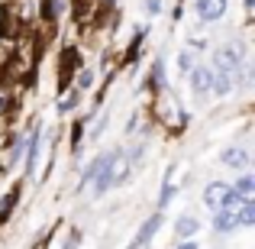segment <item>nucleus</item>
Wrapping results in <instances>:
<instances>
[{
	"instance_id": "f257e3e1",
	"label": "nucleus",
	"mask_w": 255,
	"mask_h": 249,
	"mask_svg": "<svg viewBox=\"0 0 255 249\" xmlns=\"http://www.w3.org/2000/svg\"><path fill=\"white\" fill-rule=\"evenodd\" d=\"M110 162H113V152H107V156H100L97 162L87 168L84 181H94V194H104L110 188Z\"/></svg>"
},
{
	"instance_id": "f03ea898",
	"label": "nucleus",
	"mask_w": 255,
	"mask_h": 249,
	"mask_svg": "<svg viewBox=\"0 0 255 249\" xmlns=\"http://www.w3.org/2000/svg\"><path fill=\"white\" fill-rule=\"evenodd\" d=\"M230 191H233V188L226 185V181H210L207 191H204V201L213 207V211H223V201L230 198Z\"/></svg>"
},
{
	"instance_id": "7ed1b4c3",
	"label": "nucleus",
	"mask_w": 255,
	"mask_h": 249,
	"mask_svg": "<svg viewBox=\"0 0 255 249\" xmlns=\"http://www.w3.org/2000/svg\"><path fill=\"white\" fill-rule=\"evenodd\" d=\"M226 13V0H197V16L204 23H213Z\"/></svg>"
},
{
	"instance_id": "20e7f679",
	"label": "nucleus",
	"mask_w": 255,
	"mask_h": 249,
	"mask_svg": "<svg viewBox=\"0 0 255 249\" xmlns=\"http://www.w3.org/2000/svg\"><path fill=\"white\" fill-rule=\"evenodd\" d=\"M39 146H42V130H32L29 133V143H26V172H36V162H39Z\"/></svg>"
},
{
	"instance_id": "39448f33",
	"label": "nucleus",
	"mask_w": 255,
	"mask_h": 249,
	"mask_svg": "<svg viewBox=\"0 0 255 249\" xmlns=\"http://www.w3.org/2000/svg\"><path fill=\"white\" fill-rule=\"evenodd\" d=\"M191 84L197 94H207L213 87V71L207 68V65H200V68H191Z\"/></svg>"
},
{
	"instance_id": "423d86ee",
	"label": "nucleus",
	"mask_w": 255,
	"mask_h": 249,
	"mask_svg": "<svg viewBox=\"0 0 255 249\" xmlns=\"http://www.w3.org/2000/svg\"><path fill=\"white\" fill-rule=\"evenodd\" d=\"M239 65V49H217V68L223 71V75H233V68Z\"/></svg>"
},
{
	"instance_id": "0eeeda50",
	"label": "nucleus",
	"mask_w": 255,
	"mask_h": 249,
	"mask_svg": "<svg viewBox=\"0 0 255 249\" xmlns=\"http://www.w3.org/2000/svg\"><path fill=\"white\" fill-rule=\"evenodd\" d=\"M158 227H162V214H155V217H149V220L142 224V230H139V237L132 240V249H139V246H145V243H149V240L155 237V230H158Z\"/></svg>"
},
{
	"instance_id": "6e6552de",
	"label": "nucleus",
	"mask_w": 255,
	"mask_h": 249,
	"mask_svg": "<svg viewBox=\"0 0 255 249\" xmlns=\"http://www.w3.org/2000/svg\"><path fill=\"white\" fill-rule=\"evenodd\" d=\"M174 175H178V172H174V165H171V168H168V175H165V188H162V194H158V207H162V211H165V207L171 204V194H174V181H178V178H174Z\"/></svg>"
},
{
	"instance_id": "1a4fd4ad",
	"label": "nucleus",
	"mask_w": 255,
	"mask_h": 249,
	"mask_svg": "<svg viewBox=\"0 0 255 249\" xmlns=\"http://www.w3.org/2000/svg\"><path fill=\"white\" fill-rule=\"evenodd\" d=\"M213 227H217V233L236 230V214H233V211H217V217H213Z\"/></svg>"
},
{
	"instance_id": "9d476101",
	"label": "nucleus",
	"mask_w": 255,
	"mask_h": 249,
	"mask_svg": "<svg viewBox=\"0 0 255 249\" xmlns=\"http://www.w3.org/2000/svg\"><path fill=\"white\" fill-rule=\"evenodd\" d=\"M223 165L246 168V165H249V152H243V149H226V152H223Z\"/></svg>"
},
{
	"instance_id": "9b49d317",
	"label": "nucleus",
	"mask_w": 255,
	"mask_h": 249,
	"mask_svg": "<svg viewBox=\"0 0 255 249\" xmlns=\"http://www.w3.org/2000/svg\"><path fill=\"white\" fill-rule=\"evenodd\" d=\"M233 191H236L239 198L252 201V198H255V178H252V175H243V178L236 181V188H233Z\"/></svg>"
},
{
	"instance_id": "f8f14e48",
	"label": "nucleus",
	"mask_w": 255,
	"mask_h": 249,
	"mask_svg": "<svg viewBox=\"0 0 255 249\" xmlns=\"http://www.w3.org/2000/svg\"><path fill=\"white\" fill-rule=\"evenodd\" d=\"M174 230H178V237H181V240H191L194 233H197V220H194V217H178Z\"/></svg>"
},
{
	"instance_id": "ddd939ff",
	"label": "nucleus",
	"mask_w": 255,
	"mask_h": 249,
	"mask_svg": "<svg viewBox=\"0 0 255 249\" xmlns=\"http://www.w3.org/2000/svg\"><path fill=\"white\" fill-rule=\"evenodd\" d=\"M255 220V201H243V207H239V217L236 224H252Z\"/></svg>"
},
{
	"instance_id": "4468645a",
	"label": "nucleus",
	"mask_w": 255,
	"mask_h": 249,
	"mask_svg": "<svg viewBox=\"0 0 255 249\" xmlns=\"http://www.w3.org/2000/svg\"><path fill=\"white\" fill-rule=\"evenodd\" d=\"M213 87H217V94H226L233 87V78L230 75H220V78H213Z\"/></svg>"
},
{
	"instance_id": "2eb2a0df",
	"label": "nucleus",
	"mask_w": 255,
	"mask_h": 249,
	"mask_svg": "<svg viewBox=\"0 0 255 249\" xmlns=\"http://www.w3.org/2000/svg\"><path fill=\"white\" fill-rule=\"evenodd\" d=\"M13 201H16V191H10V194L3 198V211H0V220H6V214L13 211Z\"/></svg>"
},
{
	"instance_id": "dca6fc26",
	"label": "nucleus",
	"mask_w": 255,
	"mask_h": 249,
	"mask_svg": "<svg viewBox=\"0 0 255 249\" xmlns=\"http://www.w3.org/2000/svg\"><path fill=\"white\" fill-rule=\"evenodd\" d=\"M71 104H78V91H75V94H68V97L58 104V110H62V113H65V110H71Z\"/></svg>"
},
{
	"instance_id": "f3484780",
	"label": "nucleus",
	"mask_w": 255,
	"mask_h": 249,
	"mask_svg": "<svg viewBox=\"0 0 255 249\" xmlns=\"http://www.w3.org/2000/svg\"><path fill=\"white\" fill-rule=\"evenodd\" d=\"M91 81H94L91 71H81V81H78V84H81V87H91Z\"/></svg>"
},
{
	"instance_id": "a211bd4d",
	"label": "nucleus",
	"mask_w": 255,
	"mask_h": 249,
	"mask_svg": "<svg viewBox=\"0 0 255 249\" xmlns=\"http://www.w3.org/2000/svg\"><path fill=\"white\" fill-rule=\"evenodd\" d=\"M145 6H149L152 13H158V10H162V0H145Z\"/></svg>"
},
{
	"instance_id": "6ab92c4d",
	"label": "nucleus",
	"mask_w": 255,
	"mask_h": 249,
	"mask_svg": "<svg viewBox=\"0 0 255 249\" xmlns=\"http://www.w3.org/2000/svg\"><path fill=\"white\" fill-rule=\"evenodd\" d=\"M178 249H194V243H181V246H178Z\"/></svg>"
},
{
	"instance_id": "aec40b11",
	"label": "nucleus",
	"mask_w": 255,
	"mask_h": 249,
	"mask_svg": "<svg viewBox=\"0 0 255 249\" xmlns=\"http://www.w3.org/2000/svg\"><path fill=\"white\" fill-rule=\"evenodd\" d=\"M3 107H6V100H3V94H0V110H3Z\"/></svg>"
}]
</instances>
